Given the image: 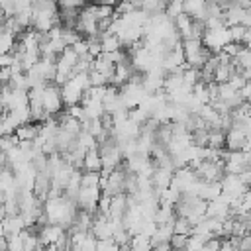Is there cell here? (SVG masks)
<instances>
[{"label":"cell","mask_w":251,"mask_h":251,"mask_svg":"<svg viewBox=\"0 0 251 251\" xmlns=\"http://www.w3.org/2000/svg\"><path fill=\"white\" fill-rule=\"evenodd\" d=\"M63 94H61V86L51 82V84H45V90H43V108L47 114L51 116H57L63 112Z\"/></svg>","instance_id":"6da1fadb"},{"label":"cell","mask_w":251,"mask_h":251,"mask_svg":"<svg viewBox=\"0 0 251 251\" xmlns=\"http://www.w3.org/2000/svg\"><path fill=\"white\" fill-rule=\"evenodd\" d=\"M100 198H102V188L100 186H82L80 192H78V198H76V206L90 212V214H96Z\"/></svg>","instance_id":"7a4b0ae2"},{"label":"cell","mask_w":251,"mask_h":251,"mask_svg":"<svg viewBox=\"0 0 251 251\" xmlns=\"http://www.w3.org/2000/svg\"><path fill=\"white\" fill-rule=\"evenodd\" d=\"M247 143V133L239 127H231L226 133V149L227 151H243Z\"/></svg>","instance_id":"3957f363"},{"label":"cell","mask_w":251,"mask_h":251,"mask_svg":"<svg viewBox=\"0 0 251 251\" xmlns=\"http://www.w3.org/2000/svg\"><path fill=\"white\" fill-rule=\"evenodd\" d=\"M63 231H67L63 226H59V224H47V226H43V227H39V241L43 243V245H55L57 243V239L63 235Z\"/></svg>","instance_id":"277c9868"},{"label":"cell","mask_w":251,"mask_h":251,"mask_svg":"<svg viewBox=\"0 0 251 251\" xmlns=\"http://www.w3.org/2000/svg\"><path fill=\"white\" fill-rule=\"evenodd\" d=\"M16 135H18L20 141H35V139L41 135V124H39V122L22 124V126L16 129Z\"/></svg>","instance_id":"5b68a950"},{"label":"cell","mask_w":251,"mask_h":251,"mask_svg":"<svg viewBox=\"0 0 251 251\" xmlns=\"http://www.w3.org/2000/svg\"><path fill=\"white\" fill-rule=\"evenodd\" d=\"M129 210V202H127V194H118L112 196V206H110V218L112 220H124V216Z\"/></svg>","instance_id":"8992f818"},{"label":"cell","mask_w":251,"mask_h":251,"mask_svg":"<svg viewBox=\"0 0 251 251\" xmlns=\"http://www.w3.org/2000/svg\"><path fill=\"white\" fill-rule=\"evenodd\" d=\"M82 171H88V173H102V171H104V161H102V155H100L98 147L86 151Z\"/></svg>","instance_id":"52a82bcc"},{"label":"cell","mask_w":251,"mask_h":251,"mask_svg":"<svg viewBox=\"0 0 251 251\" xmlns=\"http://www.w3.org/2000/svg\"><path fill=\"white\" fill-rule=\"evenodd\" d=\"M226 133L222 127H210V137H208V147L210 149H226Z\"/></svg>","instance_id":"ba28073f"},{"label":"cell","mask_w":251,"mask_h":251,"mask_svg":"<svg viewBox=\"0 0 251 251\" xmlns=\"http://www.w3.org/2000/svg\"><path fill=\"white\" fill-rule=\"evenodd\" d=\"M131 251H151L153 249V243H151V237L145 235V233H135L131 237V243H129Z\"/></svg>","instance_id":"9c48e42d"},{"label":"cell","mask_w":251,"mask_h":251,"mask_svg":"<svg viewBox=\"0 0 251 251\" xmlns=\"http://www.w3.org/2000/svg\"><path fill=\"white\" fill-rule=\"evenodd\" d=\"M233 71H235V67H233L231 63H222V65L216 69V73H214V80H216L218 84H226V82H229Z\"/></svg>","instance_id":"30bf717a"},{"label":"cell","mask_w":251,"mask_h":251,"mask_svg":"<svg viewBox=\"0 0 251 251\" xmlns=\"http://www.w3.org/2000/svg\"><path fill=\"white\" fill-rule=\"evenodd\" d=\"M175 233H182V235H192L194 233V224L184 218V216H176L175 218Z\"/></svg>","instance_id":"8fae6325"},{"label":"cell","mask_w":251,"mask_h":251,"mask_svg":"<svg viewBox=\"0 0 251 251\" xmlns=\"http://www.w3.org/2000/svg\"><path fill=\"white\" fill-rule=\"evenodd\" d=\"M55 251H73V235H71V231H63V235L55 243Z\"/></svg>","instance_id":"7c38bea8"},{"label":"cell","mask_w":251,"mask_h":251,"mask_svg":"<svg viewBox=\"0 0 251 251\" xmlns=\"http://www.w3.org/2000/svg\"><path fill=\"white\" fill-rule=\"evenodd\" d=\"M208 137H210V129H196L192 131V145L208 147Z\"/></svg>","instance_id":"4fadbf2b"},{"label":"cell","mask_w":251,"mask_h":251,"mask_svg":"<svg viewBox=\"0 0 251 251\" xmlns=\"http://www.w3.org/2000/svg\"><path fill=\"white\" fill-rule=\"evenodd\" d=\"M100 182H102V175L100 173L82 171V186H100Z\"/></svg>","instance_id":"5bb4252c"},{"label":"cell","mask_w":251,"mask_h":251,"mask_svg":"<svg viewBox=\"0 0 251 251\" xmlns=\"http://www.w3.org/2000/svg\"><path fill=\"white\" fill-rule=\"evenodd\" d=\"M188 239H190V235H182V233H175L173 237H171V247L173 249H186V245H188Z\"/></svg>","instance_id":"9a60e30c"},{"label":"cell","mask_w":251,"mask_h":251,"mask_svg":"<svg viewBox=\"0 0 251 251\" xmlns=\"http://www.w3.org/2000/svg\"><path fill=\"white\" fill-rule=\"evenodd\" d=\"M227 29H229V37H231V41H235V43H243V37H245V31H247L245 25H233V27H227Z\"/></svg>","instance_id":"2e32d148"},{"label":"cell","mask_w":251,"mask_h":251,"mask_svg":"<svg viewBox=\"0 0 251 251\" xmlns=\"http://www.w3.org/2000/svg\"><path fill=\"white\" fill-rule=\"evenodd\" d=\"M220 251H239V237H226V239H222Z\"/></svg>","instance_id":"e0dca14e"},{"label":"cell","mask_w":251,"mask_h":251,"mask_svg":"<svg viewBox=\"0 0 251 251\" xmlns=\"http://www.w3.org/2000/svg\"><path fill=\"white\" fill-rule=\"evenodd\" d=\"M245 49V45L243 43H235V41H229L226 47H224V53H227L229 57H237L241 51Z\"/></svg>","instance_id":"ac0fdd59"},{"label":"cell","mask_w":251,"mask_h":251,"mask_svg":"<svg viewBox=\"0 0 251 251\" xmlns=\"http://www.w3.org/2000/svg\"><path fill=\"white\" fill-rule=\"evenodd\" d=\"M235 220H239L243 226H245V229H247V233H251V210H247V212H241V214H237L235 216Z\"/></svg>","instance_id":"d6986e66"},{"label":"cell","mask_w":251,"mask_h":251,"mask_svg":"<svg viewBox=\"0 0 251 251\" xmlns=\"http://www.w3.org/2000/svg\"><path fill=\"white\" fill-rule=\"evenodd\" d=\"M237 176H239V180H241L247 188H251V167H245Z\"/></svg>","instance_id":"ffe728a7"},{"label":"cell","mask_w":251,"mask_h":251,"mask_svg":"<svg viewBox=\"0 0 251 251\" xmlns=\"http://www.w3.org/2000/svg\"><path fill=\"white\" fill-rule=\"evenodd\" d=\"M73 49L78 53V57H80V55H86V53H88V41H86V39H80L78 43L73 45Z\"/></svg>","instance_id":"44dd1931"},{"label":"cell","mask_w":251,"mask_h":251,"mask_svg":"<svg viewBox=\"0 0 251 251\" xmlns=\"http://www.w3.org/2000/svg\"><path fill=\"white\" fill-rule=\"evenodd\" d=\"M239 251H251V233H247L239 239Z\"/></svg>","instance_id":"7402d4cb"},{"label":"cell","mask_w":251,"mask_h":251,"mask_svg":"<svg viewBox=\"0 0 251 251\" xmlns=\"http://www.w3.org/2000/svg\"><path fill=\"white\" fill-rule=\"evenodd\" d=\"M151 251H173V247H171V243H159Z\"/></svg>","instance_id":"603a6c76"},{"label":"cell","mask_w":251,"mask_h":251,"mask_svg":"<svg viewBox=\"0 0 251 251\" xmlns=\"http://www.w3.org/2000/svg\"><path fill=\"white\" fill-rule=\"evenodd\" d=\"M173 251H188V249H173Z\"/></svg>","instance_id":"cb8c5ba5"},{"label":"cell","mask_w":251,"mask_h":251,"mask_svg":"<svg viewBox=\"0 0 251 251\" xmlns=\"http://www.w3.org/2000/svg\"><path fill=\"white\" fill-rule=\"evenodd\" d=\"M212 2H218V4H220V2H222V0H212Z\"/></svg>","instance_id":"d4e9b609"}]
</instances>
